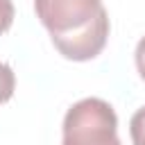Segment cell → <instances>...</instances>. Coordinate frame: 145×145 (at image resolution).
<instances>
[{"label":"cell","instance_id":"cell-1","mask_svg":"<svg viewBox=\"0 0 145 145\" xmlns=\"http://www.w3.org/2000/svg\"><path fill=\"white\" fill-rule=\"evenodd\" d=\"M34 11L61 57L91 61L104 50L109 14L102 0H34Z\"/></svg>","mask_w":145,"mask_h":145},{"label":"cell","instance_id":"cell-2","mask_svg":"<svg viewBox=\"0 0 145 145\" xmlns=\"http://www.w3.org/2000/svg\"><path fill=\"white\" fill-rule=\"evenodd\" d=\"M61 134V145H122L118 138V116L100 97L75 102L63 116Z\"/></svg>","mask_w":145,"mask_h":145},{"label":"cell","instance_id":"cell-3","mask_svg":"<svg viewBox=\"0 0 145 145\" xmlns=\"http://www.w3.org/2000/svg\"><path fill=\"white\" fill-rule=\"evenodd\" d=\"M14 88H16V75H14V70H11L9 63L0 61V104H5V102L11 100Z\"/></svg>","mask_w":145,"mask_h":145},{"label":"cell","instance_id":"cell-4","mask_svg":"<svg viewBox=\"0 0 145 145\" xmlns=\"http://www.w3.org/2000/svg\"><path fill=\"white\" fill-rule=\"evenodd\" d=\"M129 136L134 145H145V106H140L129 120Z\"/></svg>","mask_w":145,"mask_h":145},{"label":"cell","instance_id":"cell-5","mask_svg":"<svg viewBox=\"0 0 145 145\" xmlns=\"http://www.w3.org/2000/svg\"><path fill=\"white\" fill-rule=\"evenodd\" d=\"M14 2L11 0H0V34H5L14 25Z\"/></svg>","mask_w":145,"mask_h":145},{"label":"cell","instance_id":"cell-6","mask_svg":"<svg viewBox=\"0 0 145 145\" xmlns=\"http://www.w3.org/2000/svg\"><path fill=\"white\" fill-rule=\"evenodd\" d=\"M134 57H136V68H138V72H140V77L145 79V36L138 41V45H136V52H134Z\"/></svg>","mask_w":145,"mask_h":145}]
</instances>
